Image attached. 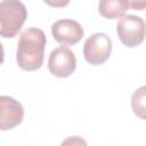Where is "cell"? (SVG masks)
Masks as SVG:
<instances>
[{
  "label": "cell",
  "instance_id": "obj_4",
  "mask_svg": "<svg viewBox=\"0 0 146 146\" xmlns=\"http://www.w3.org/2000/svg\"><path fill=\"white\" fill-rule=\"evenodd\" d=\"M112 40L106 33H95L90 35L83 44V56L91 65L104 64L111 56Z\"/></svg>",
  "mask_w": 146,
  "mask_h": 146
},
{
  "label": "cell",
  "instance_id": "obj_7",
  "mask_svg": "<svg viewBox=\"0 0 146 146\" xmlns=\"http://www.w3.org/2000/svg\"><path fill=\"white\" fill-rule=\"evenodd\" d=\"M24 117V107L10 96L0 97V129L10 130L22 123Z\"/></svg>",
  "mask_w": 146,
  "mask_h": 146
},
{
  "label": "cell",
  "instance_id": "obj_10",
  "mask_svg": "<svg viewBox=\"0 0 146 146\" xmlns=\"http://www.w3.org/2000/svg\"><path fill=\"white\" fill-rule=\"evenodd\" d=\"M60 146H88V144L80 136H71L65 138L60 143Z\"/></svg>",
  "mask_w": 146,
  "mask_h": 146
},
{
  "label": "cell",
  "instance_id": "obj_5",
  "mask_svg": "<svg viewBox=\"0 0 146 146\" xmlns=\"http://www.w3.org/2000/svg\"><path fill=\"white\" fill-rule=\"evenodd\" d=\"M76 68V58L74 52L66 46L55 48L48 58V70L57 78H67Z\"/></svg>",
  "mask_w": 146,
  "mask_h": 146
},
{
  "label": "cell",
  "instance_id": "obj_2",
  "mask_svg": "<svg viewBox=\"0 0 146 146\" xmlns=\"http://www.w3.org/2000/svg\"><path fill=\"white\" fill-rule=\"evenodd\" d=\"M27 18V9L22 1L2 0L0 2V34L9 39L17 35Z\"/></svg>",
  "mask_w": 146,
  "mask_h": 146
},
{
  "label": "cell",
  "instance_id": "obj_1",
  "mask_svg": "<svg viewBox=\"0 0 146 146\" xmlns=\"http://www.w3.org/2000/svg\"><path fill=\"white\" fill-rule=\"evenodd\" d=\"M46 34L38 27H29L22 32L16 50V62L24 71L39 70L44 59Z\"/></svg>",
  "mask_w": 146,
  "mask_h": 146
},
{
  "label": "cell",
  "instance_id": "obj_8",
  "mask_svg": "<svg viewBox=\"0 0 146 146\" xmlns=\"http://www.w3.org/2000/svg\"><path fill=\"white\" fill-rule=\"evenodd\" d=\"M130 8L128 0H102L98 3V11L102 16L110 19L121 18Z\"/></svg>",
  "mask_w": 146,
  "mask_h": 146
},
{
  "label": "cell",
  "instance_id": "obj_11",
  "mask_svg": "<svg viewBox=\"0 0 146 146\" xmlns=\"http://www.w3.org/2000/svg\"><path fill=\"white\" fill-rule=\"evenodd\" d=\"M130 7L135 10H143L146 8V1H130Z\"/></svg>",
  "mask_w": 146,
  "mask_h": 146
},
{
  "label": "cell",
  "instance_id": "obj_3",
  "mask_svg": "<svg viewBox=\"0 0 146 146\" xmlns=\"http://www.w3.org/2000/svg\"><path fill=\"white\" fill-rule=\"evenodd\" d=\"M116 33L124 46L129 48L137 47L146 36V23L139 16L124 15L116 24Z\"/></svg>",
  "mask_w": 146,
  "mask_h": 146
},
{
  "label": "cell",
  "instance_id": "obj_6",
  "mask_svg": "<svg viewBox=\"0 0 146 146\" xmlns=\"http://www.w3.org/2000/svg\"><path fill=\"white\" fill-rule=\"evenodd\" d=\"M81 24L74 19H58L51 25V34L54 39L63 46H72L78 43L83 36Z\"/></svg>",
  "mask_w": 146,
  "mask_h": 146
},
{
  "label": "cell",
  "instance_id": "obj_9",
  "mask_svg": "<svg viewBox=\"0 0 146 146\" xmlns=\"http://www.w3.org/2000/svg\"><path fill=\"white\" fill-rule=\"evenodd\" d=\"M131 108L137 117L146 120V86L139 87L132 94Z\"/></svg>",
  "mask_w": 146,
  "mask_h": 146
}]
</instances>
